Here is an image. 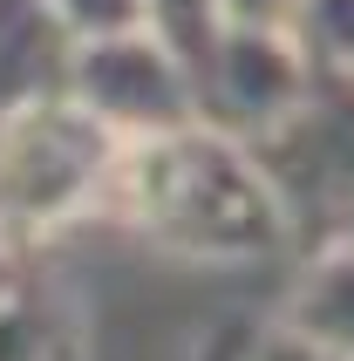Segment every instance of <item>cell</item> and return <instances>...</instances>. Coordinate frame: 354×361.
<instances>
[{"label": "cell", "instance_id": "2", "mask_svg": "<svg viewBox=\"0 0 354 361\" xmlns=\"http://www.w3.org/2000/svg\"><path fill=\"white\" fill-rule=\"evenodd\" d=\"M123 137L68 89L0 109V252H35L116 204Z\"/></svg>", "mask_w": 354, "mask_h": 361}, {"label": "cell", "instance_id": "6", "mask_svg": "<svg viewBox=\"0 0 354 361\" xmlns=\"http://www.w3.org/2000/svg\"><path fill=\"white\" fill-rule=\"evenodd\" d=\"M0 361H89L75 293L35 252H0Z\"/></svg>", "mask_w": 354, "mask_h": 361}, {"label": "cell", "instance_id": "8", "mask_svg": "<svg viewBox=\"0 0 354 361\" xmlns=\"http://www.w3.org/2000/svg\"><path fill=\"white\" fill-rule=\"evenodd\" d=\"M279 327L327 348V355H341V361H354V239L320 245L307 259V273L293 280V293L279 307Z\"/></svg>", "mask_w": 354, "mask_h": 361}, {"label": "cell", "instance_id": "5", "mask_svg": "<svg viewBox=\"0 0 354 361\" xmlns=\"http://www.w3.org/2000/svg\"><path fill=\"white\" fill-rule=\"evenodd\" d=\"M307 75H314V55H307L300 27H238V20H225V35L212 41V55L197 68V102H205L212 123L259 143L300 102Z\"/></svg>", "mask_w": 354, "mask_h": 361}, {"label": "cell", "instance_id": "10", "mask_svg": "<svg viewBox=\"0 0 354 361\" xmlns=\"http://www.w3.org/2000/svg\"><path fill=\"white\" fill-rule=\"evenodd\" d=\"M68 41H102L123 27H150V0H48Z\"/></svg>", "mask_w": 354, "mask_h": 361}, {"label": "cell", "instance_id": "11", "mask_svg": "<svg viewBox=\"0 0 354 361\" xmlns=\"http://www.w3.org/2000/svg\"><path fill=\"white\" fill-rule=\"evenodd\" d=\"M300 41H307V55H314V61L354 68V0H307Z\"/></svg>", "mask_w": 354, "mask_h": 361}, {"label": "cell", "instance_id": "1", "mask_svg": "<svg viewBox=\"0 0 354 361\" xmlns=\"http://www.w3.org/2000/svg\"><path fill=\"white\" fill-rule=\"evenodd\" d=\"M109 212L191 266H259L293 245V219L259 143L212 116H184L123 143Z\"/></svg>", "mask_w": 354, "mask_h": 361}, {"label": "cell", "instance_id": "4", "mask_svg": "<svg viewBox=\"0 0 354 361\" xmlns=\"http://www.w3.org/2000/svg\"><path fill=\"white\" fill-rule=\"evenodd\" d=\"M68 96L89 102L123 143L150 137V130H171L184 116H205L197 68L157 27H123V35H102V41H75V55H68Z\"/></svg>", "mask_w": 354, "mask_h": 361}, {"label": "cell", "instance_id": "7", "mask_svg": "<svg viewBox=\"0 0 354 361\" xmlns=\"http://www.w3.org/2000/svg\"><path fill=\"white\" fill-rule=\"evenodd\" d=\"M68 55L75 41L48 0H0V109L68 89Z\"/></svg>", "mask_w": 354, "mask_h": 361}, {"label": "cell", "instance_id": "3", "mask_svg": "<svg viewBox=\"0 0 354 361\" xmlns=\"http://www.w3.org/2000/svg\"><path fill=\"white\" fill-rule=\"evenodd\" d=\"M259 157L286 198L293 245L320 252L354 239V68L314 61L300 102L259 137Z\"/></svg>", "mask_w": 354, "mask_h": 361}, {"label": "cell", "instance_id": "12", "mask_svg": "<svg viewBox=\"0 0 354 361\" xmlns=\"http://www.w3.org/2000/svg\"><path fill=\"white\" fill-rule=\"evenodd\" d=\"M307 0H225V20L238 27H300Z\"/></svg>", "mask_w": 354, "mask_h": 361}, {"label": "cell", "instance_id": "9", "mask_svg": "<svg viewBox=\"0 0 354 361\" xmlns=\"http://www.w3.org/2000/svg\"><path fill=\"white\" fill-rule=\"evenodd\" d=\"M150 27H157L191 68H205L212 41L225 35V0H150Z\"/></svg>", "mask_w": 354, "mask_h": 361}, {"label": "cell", "instance_id": "13", "mask_svg": "<svg viewBox=\"0 0 354 361\" xmlns=\"http://www.w3.org/2000/svg\"><path fill=\"white\" fill-rule=\"evenodd\" d=\"M197 361H252V341H205Z\"/></svg>", "mask_w": 354, "mask_h": 361}]
</instances>
